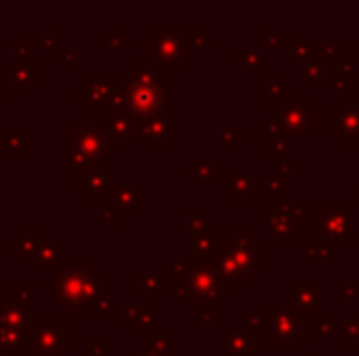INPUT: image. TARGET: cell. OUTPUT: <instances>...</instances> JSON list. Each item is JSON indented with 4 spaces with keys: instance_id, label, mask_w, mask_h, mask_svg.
Wrapping results in <instances>:
<instances>
[{
    "instance_id": "6da1fadb",
    "label": "cell",
    "mask_w": 359,
    "mask_h": 356,
    "mask_svg": "<svg viewBox=\"0 0 359 356\" xmlns=\"http://www.w3.org/2000/svg\"><path fill=\"white\" fill-rule=\"evenodd\" d=\"M44 293L57 298L67 318H95L100 303L110 298V273L90 271L88 262L67 264L54 283H44Z\"/></svg>"
},
{
    "instance_id": "7a4b0ae2",
    "label": "cell",
    "mask_w": 359,
    "mask_h": 356,
    "mask_svg": "<svg viewBox=\"0 0 359 356\" xmlns=\"http://www.w3.org/2000/svg\"><path fill=\"white\" fill-rule=\"evenodd\" d=\"M217 266L230 283H252L257 271H264V242L257 239L252 227L235 229L232 239L222 244Z\"/></svg>"
},
{
    "instance_id": "3957f363",
    "label": "cell",
    "mask_w": 359,
    "mask_h": 356,
    "mask_svg": "<svg viewBox=\"0 0 359 356\" xmlns=\"http://www.w3.org/2000/svg\"><path fill=\"white\" fill-rule=\"evenodd\" d=\"M64 152H67V171H81L90 164L110 162V147L103 127L90 115H81L74 127L64 134Z\"/></svg>"
},
{
    "instance_id": "277c9868",
    "label": "cell",
    "mask_w": 359,
    "mask_h": 356,
    "mask_svg": "<svg viewBox=\"0 0 359 356\" xmlns=\"http://www.w3.org/2000/svg\"><path fill=\"white\" fill-rule=\"evenodd\" d=\"M125 108L137 120L149 118L164 108V76L149 62H137L133 71L123 73Z\"/></svg>"
},
{
    "instance_id": "5b68a950",
    "label": "cell",
    "mask_w": 359,
    "mask_h": 356,
    "mask_svg": "<svg viewBox=\"0 0 359 356\" xmlns=\"http://www.w3.org/2000/svg\"><path fill=\"white\" fill-rule=\"evenodd\" d=\"M232 290V283L222 276L217 262H191V273L176 288L179 305H217L222 295Z\"/></svg>"
},
{
    "instance_id": "8992f818",
    "label": "cell",
    "mask_w": 359,
    "mask_h": 356,
    "mask_svg": "<svg viewBox=\"0 0 359 356\" xmlns=\"http://www.w3.org/2000/svg\"><path fill=\"white\" fill-rule=\"evenodd\" d=\"M311 222V239L325 244V247L352 249L355 247V227H352V208H335V205H320L308 210Z\"/></svg>"
},
{
    "instance_id": "52a82bcc",
    "label": "cell",
    "mask_w": 359,
    "mask_h": 356,
    "mask_svg": "<svg viewBox=\"0 0 359 356\" xmlns=\"http://www.w3.org/2000/svg\"><path fill=\"white\" fill-rule=\"evenodd\" d=\"M32 349L39 356H67L76 349V329L67 322V318H52V315H32Z\"/></svg>"
},
{
    "instance_id": "ba28073f",
    "label": "cell",
    "mask_w": 359,
    "mask_h": 356,
    "mask_svg": "<svg viewBox=\"0 0 359 356\" xmlns=\"http://www.w3.org/2000/svg\"><path fill=\"white\" fill-rule=\"evenodd\" d=\"M103 127L113 149H133L140 142V120L125 108V103H105L88 113Z\"/></svg>"
},
{
    "instance_id": "9c48e42d",
    "label": "cell",
    "mask_w": 359,
    "mask_h": 356,
    "mask_svg": "<svg viewBox=\"0 0 359 356\" xmlns=\"http://www.w3.org/2000/svg\"><path fill=\"white\" fill-rule=\"evenodd\" d=\"M274 122L286 137H308L313 127L320 124V110L311 108V100L306 95H291L286 103H279V110H271Z\"/></svg>"
},
{
    "instance_id": "30bf717a",
    "label": "cell",
    "mask_w": 359,
    "mask_h": 356,
    "mask_svg": "<svg viewBox=\"0 0 359 356\" xmlns=\"http://www.w3.org/2000/svg\"><path fill=\"white\" fill-rule=\"evenodd\" d=\"M266 329V349H296L301 344V327L298 318L291 308H276L269 305L264 313Z\"/></svg>"
},
{
    "instance_id": "8fae6325",
    "label": "cell",
    "mask_w": 359,
    "mask_h": 356,
    "mask_svg": "<svg viewBox=\"0 0 359 356\" xmlns=\"http://www.w3.org/2000/svg\"><path fill=\"white\" fill-rule=\"evenodd\" d=\"M140 142L144 149H176V110L164 105L159 113L140 120Z\"/></svg>"
},
{
    "instance_id": "7c38bea8",
    "label": "cell",
    "mask_w": 359,
    "mask_h": 356,
    "mask_svg": "<svg viewBox=\"0 0 359 356\" xmlns=\"http://www.w3.org/2000/svg\"><path fill=\"white\" fill-rule=\"evenodd\" d=\"M147 62L154 69H174L184 71L186 69V49L179 42L176 34L169 32H147Z\"/></svg>"
},
{
    "instance_id": "4fadbf2b",
    "label": "cell",
    "mask_w": 359,
    "mask_h": 356,
    "mask_svg": "<svg viewBox=\"0 0 359 356\" xmlns=\"http://www.w3.org/2000/svg\"><path fill=\"white\" fill-rule=\"evenodd\" d=\"M110 185V162L90 164V166L76 171V193L83 195L88 205H103L110 200L108 195Z\"/></svg>"
},
{
    "instance_id": "5bb4252c",
    "label": "cell",
    "mask_w": 359,
    "mask_h": 356,
    "mask_svg": "<svg viewBox=\"0 0 359 356\" xmlns=\"http://www.w3.org/2000/svg\"><path fill=\"white\" fill-rule=\"evenodd\" d=\"M110 203L125 215V218H140L144 213V188L142 183H115L108 185Z\"/></svg>"
},
{
    "instance_id": "9a60e30c",
    "label": "cell",
    "mask_w": 359,
    "mask_h": 356,
    "mask_svg": "<svg viewBox=\"0 0 359 356\" xmlns=\"http://www.w3.org/2000/svg\"><path fill=\"white\" fill-rule=\"evenodd\" d=\"M335 137H340L347 149H359V95L335 108Z\"/></svg>"
},
{
    "instance_id": "2e32d148",
    "label": "cell",
    "mask_w": 359,
    "mask_h": 356,
    "mask_svg": "<svg viewBox=\"0 0 359 356\" xmlns=\"http://www.w3.org/2000/svg\"><path fill=\"white\" fill-rule=\"evenodd\" d=\"M306 213L303 208H293V205H284L279 210H271L266 225H269V234L281 242V247H286L288 239L298 237V215Z\"/></svg>"
},
{
    "instance_id": "e0dca14e",
    "label": "cell",
    "mask_w": 359,
    "mask_h": 356,
    "mask_svg": "<svg viewBox=\"0 0 359 356\" xmlns=\"http://www.w3.org/2000/svg\"><path fill=\"white\" fill-rule=\"evenodd\" d=\"M64 266H67V239H44L42 247L32 257V269L37 273H52V271H62Z\"/></svg>"
},
{
    "instance_id": "ac0fdd59",
    "label": "cell",
    "mask_w": 359,
    "mask_h": 356,
    "mask_svg": "<svg viewBox=\"0 0 359 356\" xmlns=\"http://www.w3.org/2000/svg\"><path fill=\"white\" fill-rule=\"evenodd\" d=\"M133 288L142 298H156L161 293H176L174 278L169 276V271H135Z\"/></svg>"
},
{
    "instance_id": "d6986e66",
    "label": "cell",
    "mask_w": 359,
    "mask_h": 356,
    "mask_svg": "<svg viewBox=\"0 0 359 356\" xmlns=\"http://www.w3.org/2000/svg\"><path fill=\"white\" fill-rule=\"evenodd\" d=\"M32 352V327H15L0 320V354L20 356Z\"/></svg>"
},
{
    "instance_id": "ffe728a7",
    "label": "cell",
    "mask_w": 359,
    "mask_h": 356,
    "mask_svg": "<svg viewBox=\"0 0 359 356\" xmlns=\"http://www.w3.org/2000/svg\"><path fill=\"white\" fill-rule=\"evenodd\" d=\"M222 183V193L230 195L237 205H250L255 203V178L245 171H230V173H222L220 178Z\"/></svg>"
},
{
    "instance_id": "44dd1931",
    "label": "cell",
    "mask_w": 359,
    "mask_h": 356,
    "mask_svg": "<svg viewBox=\"0 0 359 356\" xmlns=\"http://www.w3.org/2000/svg\"><path fill=\"white\" fill-rule=\"evenodd\" d=\"M44 78L42 73V62H29V59H18L13 62V71H10V83L13 90L20 95L32 93V86Z\"/></svg>"
},
{
    "instance_id": "7402d4cb",
    "label": "cell",
    "mask_w": 359,
    "mask_h": 356,
    "mask_svg": "<svg viewBox=\"0 0 359 356\" xmlns=\"http://www.w3.org/2000/svg\"><path fill=\"white\" fill-rule=\"evenodd\" d=\"M222 232L217 227H210L205 232H201L198 237H194L189 252V262H217L222 252Z\"/></svg>"
},
{
    "instance_id": "603a6c76",
    "label": "cell",
    "mask_w": 359,
    "mask_h": 356,
    "mask_svg": "<svg viewBox=\"0 0 359 356\" xmlns=\"http://www.w3.org/2000/svg\"><path fill=\"white\" fill-rule=\"evenodd\" d=\"M255 332L247 327L222 329V352L225 356H255Z\"/></svg>"
},
{
    "instance_id": "cb8c5ba5",
    "label": "cell",
    "mask_w": 359,
    "mask_h": 356,
    "mask_svg": "<svg viewBox=\"0 0 359 356\" xmlns=\"http://www.w3.org/2000/svg\"><path fill=\"white\" fill-rule=\"evenodd\" d=\"M44 229L42 227H22L18 237L10 242V257L13 259H32L34 252L42 247L44 242Z\"/></svg>"
},
{
    "instance_id": "d4e9b609",
    "label": "cell",
    "mask_w": 359,
    "mask_h": 356,
    "mask_svg": "<svg viewBox=\"0 0 359 356\" xmlns=\"http://www.w3.org/2000/svg\"><path fill=\"white\" fill-rule=\"evenodd\" d=\"M144 347L135 349L133 356H176V342L171 337H166L164 327H151L149 332L142 337Z\"/></svg>"
},
{
    "instance_id": "484cf974",
    "label": "cell",
    "mask_w": 359,
    "mask_h": 356,
    "mask_svg": "<svg viewBox=\"0 0 359 356\" xmlns=\"http://www.w3.org/2000/svg\"><path fill=\"white\" fill-rule=\"evenodd\" d=\"M32 144L34 142L29 137H25L20 127H3L0 129V149H5V152L10 154V159H20L22 157V152L32 149Z\"/></svg>"
},
{
    "instance_id": "4316f807",
    "label": "cell",
    "mask_w": 359,
    "mask_h": 356,
    "mask_svg": "<svg viewBox=\"0 0 359 356\" xmlns=\"http://www.w3.org/2000/svg\"><path fill=\"white\" fill-rule=\"evenodd\" d=\"M222 166L220 162L210 159V162H189L186 166V176H189L191 183H215V180L222 178Z\"/></svg>"
},
{
    "instance_id": "83f0119b",
    "label": "cell",
    "mask_w": 359,
    "mask_h": 356,
    "mask_svg": "<svg viewBox=\"0 0 359 356\" xmlns=\"http://www.w3.org/2000/svg\"><path fill=\"white\" fill-rule=\"evenodd\" d=\"M298 249H301L303 259H330L332 257V249L325 247V244L316 242V239H303L301 244H298Z\"/></svg>"
},
{
    "instance_id": "f1b7e54d",
    "label": "cell",
    "mask_w": 359,
    "mask_h": 356,
    "mask_svg": "<svg viewBox=\"0 0 359 356\" xmlns=\"http://www.w3.org/2000/svg\"><path fill=\"white\" fill-rule=\"evenodd\" d=\"M123 218L125 215L120 213L118 208H115L113 203H103V205H98V222L100 225H108V227H120L123 225Z\"/></svg>"
},
{
    "instance_id": "f546056e",
    "label": "cell",
    "mask_w": 359,
    "mask_h": 356,
    "mask_svg": "<svg viewBox=\"0 0 359 356\" xmlns=\"http://www.w3.org/2000/svg\"><path fill=\"white\" fill-rule=\"evenodd\" d=\"M205 229H210V218H205V215L201 213L196 205H191V208H189V232H191V237H198V234L205 232Z\"/></svg>"
},
{
    "instance_id": "4dcf8cb0",
    "label": "cell",
    "mask_w": 359,
    "mask_h": 356,
    "mask_svg": "<svg viewBox=\"0 0 359 356\" xmlns=\"http://www.w3.org/2000/svg\"><path fill=\"white\" fill-rule=\"evenodd\" d=\"M242 139H245V132L240 127H227L220 132V142L230 149H242Z\"/></svg>"
},
{
    "instance_id": "1f68e13d",
    "label": "cell",
    "mask_w": 359,
    "mask_h": 356,
    "mask_svg": "<svg viewBox=\"0 0 359 356\" xmlns=\"http://www.w3.org/2000/svg\"><path fill=\"white\" fill-rule=\"evenodd\" d=\"M10 293H13V298L18 300V303L32 308V285L29 283H13L10 285Z\"/></svg>"
},
{
    "instance_id": "d6a6232c",
    "label": "cell",
    "mask_w": 359,
    "mask_h": 356,
    "mask_svg": "<svg viewBox=\"0 0 359 356\" xmlns=\"http://www.w3.org/2000/svg\"><path fill=\"white\" fill-rule=\"evenodd\" d=\"M345 347L359 349V320L357 318H350L345 325Z\"/></svg>"
},
{
    "instance_id": "836d02e7",
    "label": "cell",
    "mask_w": 359,
    "mask_h": 356,
    "mask_svg": "<svg viewBox=\"0 0 359 356\" xmlns=\"http://www.w3.org/2000/svg\"><path fill=\"white\" fill-rule=\"evenodd\" d=\"M86 347H88V356H108L110 354V339L108 337H90Z\"/></svg>"
},
{
    "instance_id": "e575fe53",
    "label": "cell",
    "mask_w": 359,
    "mask_h": 356,
    "mask_svg": "<svg viewBox=\"0 0 359 356\" xmlns=\"http://www.w3.org/2000/svg\"><path fill=\"white\" fill-rule=\"evenodd\" d=\"M198 320H201V325H203V327H220V315L217 313H213V310H210V305H201V310H198Z\"/></svg>"
},
{
    "instance_id": "d590c367",
    "label": "cell",
    "mask_w": 359,
    "mask_h": 356,
    "mask_svg": "<svg viewBox=\"0 0 359 356\" xmlns=\"http://www.w3.org/2000/svg\"><path fill=\"white\" fill-rule=\"evenodd\" d=\"M13 83H10V73H0V105L10 103V95H13Z\"/></svg>"
},
{
    "instance_id": "8d00e7d4",
    "label": "cell",
    "mask_w": 359,
    "mask_h": 356,
    "mask_svg": "<svg viewBox=\"0 0 359 356\" xmlns=\"http://www.w3.org/2000/svg\"><path fill=\"white\" fill-rule=\"evenodd\" d=\"M355 295H359V283H352V285H345V288H342V298H345V303H352Z\"/></svg>"
},
{
    "instance_id": "74e56055",
    "label": "cell",
    "mask_w": 359,
    "mask_h": 356,
    "mask_svg": "<svg viewBox=\"0 0 359 356\" xmlns=\"http://www.w3.org/2000/svg\"><path fill=\"white\" fill-rule=\"evenodd\" d=\"M298 169H301V164H298V162H286V159H284V162H281V166H279V171L281 173H291V171H298Z\"/></svg>"
},
{
    "instance_id": "f35d334b",
    "label": "cell",
    "mask_w": 359,
    "mask_h": 356,
    "mask_svg": "<svg viewBox=\"0 0 359 356\" xmlns=\"http://www.w3.org/2000/svg\"><path fill=\"white\" fill-rule=\"evenodd\" d=\"M57 57L67 62V69H69V71H74V69H76V57H72V54H69V52H59Z\"/></svg>"
},
{
    "instance_id": "ab89813d",
    "label": "cell",
    "mask_w": 359,
    "mask_h": 356,
    "mask_svg": "<svg viewBox=\"0 0 359 356\" xmlns=\"http://www.w3.org/2000/svg\"><path fill=\"white\" fill-rule=\"evenodd\" d=\"M20 356H39L37 352H34V349H32V352H27V354H20Z\"/></svg>"
},
{
    "instance_id": "60d3db41",
    "label": "cell",
    "mask_w": 359,
    "mask_h": 356,
    "mask_svg": "<svg viewBox=\"0 0 359 356\" xmlns=\"http://www.w3.org/2000/svg\"><path fill=\"white\" fill-rule=\"evenodd\" d=\"M355 198H357V203H359V183L355 185Z\"/></svg>"
},
{
    "instance_id": "b9f144b4",
    "label": "cell",
    "mask_w": 359,
    "mask_h": 356,
    "mask_svg": "<svg viewBox=\"0 0 359 356\" xmlns=\"http://www.w3.org/2000/svg\"><path fill=\"white\" fill-rule=\"evenodd\" d=\"M311 356H320V352H311Z\"/></svg>"
}]
</instances>
